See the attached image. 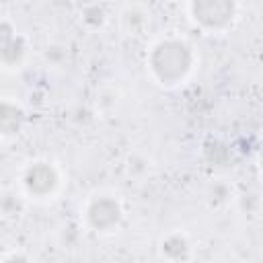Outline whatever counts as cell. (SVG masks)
Listing matches in <instances>:
<instances>
[{
	"label": "cell",
	"mask_w": 263,
	"mask_h": 263,
	"mask_svg": "<svg viewBox=\"0 0 263 263\" xmlns=\"http://www.w3.org/2000/svg\"><path fill=\"white\" fill-rule=\"evenodd\" d=\"M261 166H263V152H261Z\"/></svg>",
	"instance_id": "7"
},
{
	"label": "cell",
	"mask_w": 263,
	"mask_h": 263,
	"mask_svg": "<svg viewBox=\"0 0 263 263\" xmlns=\"http://www.w3.org/2000/svg\"><path fill=\"white\" fill-rule=\"evenodd\" d=\"M187 240L183 238V236H168L166 240H164V245H162V251L168 255V257H173V259H181V257H185L187 255Z\"/></svg>",
	"instance_id": "6"
},
{
	"label": "cell",
	"mask_w": 263,
	"mask_h": 263,
	"mask_svg": "<svg viewBox=\"0 0 263 263\" xmlns=\"http://www.w3.org/2000/svg\"><path fill=\"white\" fill-rule=\"evenodd\" d=\"M86 218H88V222H90L92 228H97V230H109V228H113L119 222L121 210H119L117 201H113L109 197H99V199H95L88 205Z\"/></svg>",
	"instance_id": "3"
},
{
	"label": "cell",
	"mask_w": 263,
	"mask_h": 263,
	"mask_svg": "<svg viewBox=\"0 0 263 263\" xmlns=\"http://www.w3.org/2000/svg\"><path fill=\"white\" fill-rule=\"evenodd\" d=\"M0 121H2L4 134H12V132H16L18 125H21V111H16V107L4 103V105H2V117H0Z\"/></svg>",
	"instance_id": "5"
},
{
	"label": "cell",
	"mask_w": 263,
	"mask_h": 263,
	"mask_svg": "<svg viewBox=\"0 0 263 263\" xmlns=\"http://www.w3.org/2000/svg\"><path fill=\"white\" fill-rule=\"evenodd\" d=\"M25 185L35 195H47L58 185V175L49 164H33L25 175Z\"/></svg>",
	"instance_id": "4"
},
{
	"label": "cell",
	"mask_w": 263,
	"mask_h": 263,
	"mask_svg": "<svg viewBox=\"0 0 263 263\" xmlns=\"http://www.w3.org/2000/svg\"><path fill=\"white\" fill-rule=\"evenodd\" d=\"M191 66V51L185 43L177 39L162 41L150 53V68L162 84L179 82Z\"/></svg>",
	"instance_id": "1"
},
{
	"label": "cell",
	"mask_w": 263,
	"mask_h": 263,
	"mask_svg": "<svg viewBox=\"0 0 263 263\" xmlns=\"http://www.w3.org/2000/svg\"><path fill=\"white\" fill-rule=\"evenodd\" d=\"M191 12L208 29L226 27L234 16V0H193Z\"/></svg>",
	"instance_id": "2"
}]
</instances>
